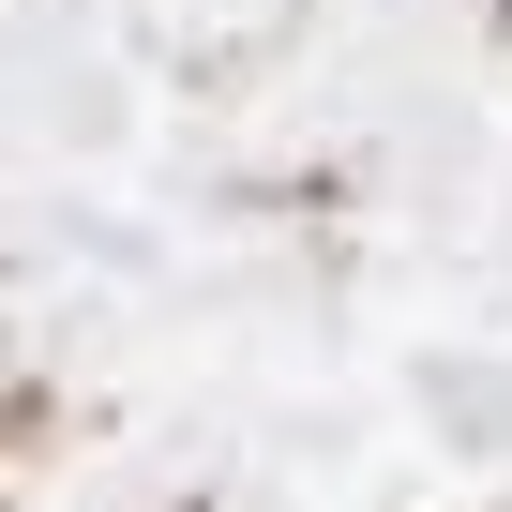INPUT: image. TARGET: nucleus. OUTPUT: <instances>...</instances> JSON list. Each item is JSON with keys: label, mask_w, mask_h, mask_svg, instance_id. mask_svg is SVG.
I'll return each instance as SVG.
<instances>
[]
</instances>
